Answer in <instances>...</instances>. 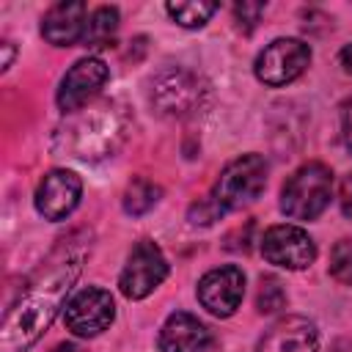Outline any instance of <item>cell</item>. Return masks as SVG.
I'll return each mask as SVG.
<instances>
[{"label":"cell","mask_w":352,"mask_h":352,"mask_svg":"<svg viewBox=\"0 0 352 352\" xmlns=\"http://www.w3.org/2000/svg\"><path fill=\"white\" fill-rule=\"evenodd\" d=\"M118 33V8L113 6H99L91 16H88V28L82 36V44L91 50H104L113 44Z\"/></svg>","instance_id":"16"},{"label":"cell","mask_w":352,"mask_h":352,"mask_svg":"<svg viewBox=\"0 0 352 352\" xmlns=\"http://www.w3.org/2000/svg\"><path fill=\"white\" fill-rule=\"evenodd\" d=\"M116 319V302L110 297V292L99 289V286H85L80 289L63 311V322L74 336L91 338L99 336L102 330H107Z\"/></svg>","instance_id":"7"},{"label":"cell","mask_w":352,"mask_h":352,"mask_svg":"<svg viewBox=\"0 0 352 352\" xmlns=\"http://www.w3.org/2000/svg\"><path fill=\"white\" fill-rule=\"evenodd\" d=\"M160 195H162V190H160L154 182H148V179H135V182L126 187V192H124V212L132 214V217L146 214V212L160 201Z\"/></svg>","instance_id":"17"},{"label":"cell","mask_w":352,"mask_h":352,"mask_svg":"<svg viewBox=\"0 0 352 352\" xmlns=\"http://www.w3.org/2000/svg\"><path fill=\"white\" fill-rule=\"evenodd\" d=\"M110 69L102 58H80L60 80L58 88V107L63 113H77L91 96L99 94V88L107 82Z\"/></svg>","instance_id":"11"},{"label":"cell","mask_w":352,"mask_h":352,"mask_svg":"<svg viewBox=\"0 0 352 352\" xmlns=\"http://www.w3.org/2000/svg\"><path fill=\"white\" fill-rule=\"evenodd\" d=\"M80 267L82 253H66L47 270V275L38 283H33V289L14 308L6 311L0 327V352H25L41 338V333L52 324L58 308L63 305L72 283L77 280Z\"/></svg>","instance_id":"1"},{"label":"cell","mask_w":352,"mask_h":352,"mask_svg":"<svg viewBox=\"0 0 352 352\" xmlns=\"http://www.w3.org/2000/svg\"><path fill=\"white\" fill-rule=\"evenodd\" d=\"M319 330L305 316H280L264 330L256 344V352H316Z\"/></svg>","instance_id":"13"},{"label":"cell","mask_w":352,"mask_h":352,"mask_svg":"<svg viewBox=\"0 0 352 352\" xmlns=\"http://www.w3.org/2000/svg\"><path fill=\"white\" fill-rule=\"evenodd\" d=\"M52 352H85V349H80L77 344H58Z\"/></svg>","instance_id":"26"},{"label":"cell","mask_w":352,"mask_h":352,"mask_svg":"<svg viewBox=\"0 0 352 352\" xmlns=\"http://www.w3.org/2000/svg\"><path fill=\"white\" fill-rule=\"evenodd\" d=\"M80 192H82L80 176L74 170L55 168L36 187V209L47 220H63L80 204Z\"/></svg>","instance_id":"12"},{"label":"cell","mask_w":352,"mask_h":352,"mask_svg":"<svg viewBox=\"0 0 352 352\" xmlns=\"http://www.w3.org/2000/svg\"><path fill=\"white\" fill-rule=\"evenodd\" d=\"M283 305H286V292H283L280 280L272 278V275H264V278L258 280L256 308H258L261 314H275V311H280Z\"/></svg>","instance_id":"19"},{"label":"cell","mask_w":352,"mask_h":352,"mask_svg":"<svg viewBox=\"0 0 352 352\" xmlns=\"http://www.w3.org/2000/svg\"><path fill=\"white\" fill-rule=\"evenodd\" d=\"M88 28V8L80 0H60L50 6V11L41 19V36L52 47H72L82 41Z\"/></svg>","instance_id":"14"},{"label":"cell","mask_w":352,"mask_h":352,"mask_svg":"<svg viewBox=\"0 0 352 352\" xmlns=\"http://www.w3.org/2000/svg\"><path fill=\"white\" fill-rule=\"evenodd\" d=\"M261 256L283 270H305L316 258V245L300 226H272L261 236Z\"/></svg>","instance_id":"8"},{"label":"cell","mask_w":352,"mask_h":352,"mask_svg":"<svg viewBox=\"0 0 352 352\" xmlns=\"http://www.w3.org/2000/svg\"><path fill=\"white\" fill-rule=\"evenodd\" d=\"M308 63H311V47L305 41H300V38H275L258 52L253 72L264 85L280 88V85L297 80L305 72Z\"/></svg>","instance_id":"5"},{"label":"cell","mask_w":352,"mask_h":352,"mask_svg":"<svg viewBox=\"0 0 352 352\" xmlns=\"http://www.w3.org/2000/svg\"><path fill=\"white\" fill-rule=\"evenodd\" d=\"M338 60H341V66H344L346 72H352V44H346V47L338 52Z\"/></svg>","instance_id":"24"},{"label":"cell","mask_w":352,"mask_h":352,"mask_svg":"<svg viewBox=\"0 0 352 352\" xmlns=\"http://www.w3.org/2000/svg\"><path fill=\"white\" fill-rule=\"evenodd\" d=\"M11 58H14L11 41H3V69H8V66H11Z\"/></svg>","instance_id":"25"},{"label":"cell","mask_w":352,"mask_h":352,"mask_svg":"<svg viewBox=\"0 0 352 352\" xmlns=\"http://www.w3.org/2000/svg\"><path fill=\"white\" fill-rule=\"evenodd\" d=\"M195 294H198V302H201L209 314L226 319V316H231V314L239 308V302H242V294H245V272H242L239 267H234V264L209 270V272L198 280Z\"/></svg>","instance_id":"10"},{"label":"cell","mask_w":352,"mask_h":352,"mask_svg":"<svg viewBox=\"0 0 352 352\" xmlns=\"http://www.w3.org/2000/svg\"><path fill=\"white\" fill-rule=\"evenodd\" d=\"M267 184V162L258 154H242L234 162H228L223 168V173L217 176L212 195L206 198L212 204V209L220 214L242 209L248 204H253L261 190Z\"/></svg>","instance_id":"3"},{"label":"cell","mask_w":352,"mask_h":352,"mask_svg":"<svg viewBox=\"0 0 352 352\" xmlns=\"http://www.w3.org/2000/svg\"><path fill=\"white\" fill-rule=\"evenodd\" d=\"M124 138V126L110 104H99L85 116L72 118L58 129L55 146L77 160H96L110 154Z\"/></svg>","instance_id":"2"},{"label":"cell","mask_w":352,"mask_h":352,"mask_svg":"<svg viewBox=\"0 0 352 352\" xmlns=\"http://www.w3.org/2000/svg\"><path fill=\"white\" fill-rule=\"evenodd\" d=\"M338 204H341V212L346 217H352V176H346L341 182V192H338Z\"/></svg>","instance_id":"22"},{"label":"cell","mask_w":352,"mask_h":352,"mask_svg":"<svg viewBox=\"0 0 352 352\" xmlns=\"http://www.w3.org/2000/svg\"><path fill=\"white\" fill-rule=\"evenodd\" d=\"M341 124H344V143L352 154V99L344 104V116H341Z\"/></svg>","instance_id":"23"},{"label":"cell","mask_w":352,"mask_h":352,"mask_svg":"<svg viewBox=\"0 0 352 352\" xmlns=\"http://www.w3.org/2000/svg\"><path fill=\"white\" fill-rule=\"evenodd\" d=\"M333 195V170L324 162H305L280 190V209L292 220H316Z\"/></svg>","instance_id":"4"},{"label":"cell","mask_w":352,"mask_h":352,"mask_svg":"<svg viewBox=\"0 0 352 352\" xmlns=\"http://www.w3.org/2000/svg\"><path fill=\"white\" fill-rule=\"evenodd\" d=\"M151 102L165 116H187L201 102V82L187 69H165L151 80Z\"/></svg>","instance_id":"9"},{"label":"cell","mask_w":352,"mask_h":352,"mask_svg":"<svg viewBox=\"0 0 352 352\" xmlns=\"http://www.w3.org/2000/svg\"><path fill=\"white\" fill-rule=\"evenodd\" d=\"M330 275L344 283L352 286V239H338L330 250Z\"/></svg>","instance_id":"20"},{"label":"cell","mask_w":352,"mask_h":352,"mask_svg":"<svg viewBox=\"0 0 352 352\" xmlns=\"http://www.w3.org/2000/svg\"><path fill=\"white\" fill-rule=\"evenodd\" d=\"M165 11L170 14V19L182 28H201L209 22V16L217 11V3H168Z\"/></svg>","instance_id":"18"},{"label":"cell","mask_w":352,"mask_h":352,"mask_svg":"<svg viewBox=\"0 0 352 352\" xmlns=\"http://www.w3.org/2000/svg\"><path fill=\"white\" fill-rule=\"evenodd\" d=\"M209 344H212L209 327L187 311L170 314L160 327V338H157L160 352H206Z\"/></svg>","instance_id":"15"},{"label":"cell","mask_w":352,"mask_h":352,"mask_svg":"<svg viewBox=\"0 0 352 352\" xmlns=\"http://www.w3.org/2000/svg\"><path fill=\"white\" fill-rule=\"evenodd\" d=\"M168 278V261L162 256V250L151 242V239H140L124 270H121V278H118V286H121V294L129 297V300H143L148 297L162 280Z\"/></svg>","instance_id":"6"},{"label":"cell","mask_w":352,"mask_h":352,"mask_svg":"<svg viewBox=\"0 0 352 352\" xmlns=\"http://www.w3.org/2000/svg\"><path fill=\"white\" fill-rule=\"evenodd\" d=\"M261 14H264V6L261 3H236L234 6V19H236L239 30H245V33H250L256 28V22L261 19Z\"/></svg>","instance_id":"21"}]
</instances>
